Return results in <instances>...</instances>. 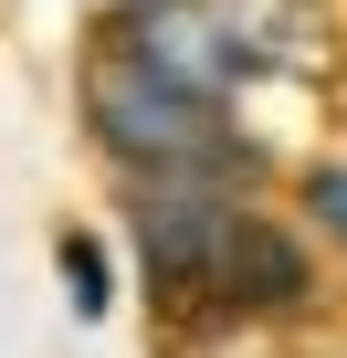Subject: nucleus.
Wrapping results in <instances>:
<instances>
[{
  "instance_id": "1",
  "label": "nucleus",
  "mask_w": 347,
  "mask_h": 358,
  "mask_svg": "<svg viewBox=\"0 0 347 358\" xmlns=\"http://www.w3.org/2000/svg\"><path fill=\"white\" fill-rule=\"evenodd\" d=\"M84 127H95V148H105L126 179H200V190H253V169H263V148L242 137V116H232V106L179 95L168 74L126 64L116 43H95V53H84Z\"/></svg>"
},
{
  "instance_id": "2",
  "label": "nucleus",
  "mask_w": 347,
  "mask_h": 358,
  "mask_svg": "<svg viewBox=\"0 0 347 358\" xmlns=\"http://www.w3.org/2000/svg\"><path fill=\"white\" fill-rule=\"evenodd\" d=\"M211 32L232 43L242 85H326L347 53L337 0H211Z\"/></svg>"
},
{
  "instance_id": "3",
  "label": "nucleus",
  "mask_w": 347,
  "mask_h": 358,
  "mask_svg": "<svg viewBox=\"0 0 347 358\" xmlns=\"http://www.w3.org/2000/svg\"><path fill=\"white\" fill-rule=\"evenodd\" d=\"M95 43H116L126 64L168 74L179 95H211V106H242V64H232V43L211 32V0H116V22H105Z\"/></svg>"
},
{
  "instance_id": "5",
  "label": "nucleus",
  "mask_w": 347,
  "mask_h": 358,
  "mask_svg": "<svg viewBox=\"0 0 347 358\" xmlns=\"http://www.w3.org/2000/svg\"><path fill=\"white\" fill-rule=\"evenodd\" d=\"M64 285H74V316H105V295H116V285H105V253H95L84 232H64Z\"/></svg>"
},
{
  "instance_id": "4",
  "label": "nucleus",
  "mask_w": 347,
  "mask_h": 358,
  "mask_svg": "<svg viewBox=\"0 0 347 358\" xmlns=\"http://www.w3.org/2000/svg\"><path fill=\"white\" fill-rule=\"evenodd\" d=\"M305 222L347 253V158H316V169H305Z\"/></svg>"
}]
</instances>
